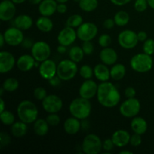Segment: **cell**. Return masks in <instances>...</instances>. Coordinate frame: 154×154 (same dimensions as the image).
Wrapping results in <instances>:
<instances>
[{
    "instance_id": "cell-1",
    "label": "cell",
    "mask_w": 154,
    "mask_h": 154,
    "mask_svg": "<svg viewBox=\"0 0 154 154\" xmlns=\"http://www.w3.org/2000/svg\"><path fill=\"white\" fill-rule=\"evenodd\" d=\"M97 100L102 106L112 108L117 106L120 101V93L117 87L111 82H102L98 87Z\"/></svg>"
},
{
    "instance_id": "cell-2",
    "label": "cell",
    "mask_w": 154,
    "mask_h": 154,
    "mask_svg": "<svg viewBox=\"0 0 154 154\" xmlns=\"http://www.w3.org/2000/svg\"><path fill=\"white\" fill-rule=\"evenodd\" d=\"M69 112L72 117L83 120L87 119L91 114L92 105L89 99L80 96L72 101L69 107Z\"/></svg>"
},
{
    "instance_id": "cell-3",
    "label": "cell",
    "mask_w": 154,
    "mask_h": 154,
    "mask_svg": "<svg viewBox=\"0 0 154 154\" xmlns=\"http://www.w3.org/2000/svg\"><path fill=\"white\" fill-rule=\"evenodd\" d=\"M17 114L20 120L30 124L34 123L38 119V110L36 105L29 100H23L20 102L17 108Z\"/></svg>"
},
{
    "instance_id": "cell-4",
    "label": "cell",
    "mask_w": 154,
    "mask_h": 154,
    "mask_svg": "<svg viewBox=\"0 0 154 154\" xmlns=\"http://www.w3.org/2000/svg\"><path fill=\"white\" fill-rule=\"evenodd\" d=\"M153 66V60L151 56L141 53L135 54L131 58L130 66L132 70L138 73H146L150 72Z\"/></svg>"
},
{
    "instance_id": "cell-5",
    "label": "cell",
    "mask_w": 154,
    "mask_h": 154,
    "mask_svg": "<svg viewBox=\"0 0 154 154\" xmlns=\"http://www.w3.org/2000/svg\"><path fill=\"white\" fill-rule=\"evenodd\" d=\"M78 72L77 63L70 59L63 60L57 65V75L62 81H70L76 76Z\"/></svg>"
},
{
    "instance_id": "cell-6",
    "label": "cell",
    "mask_w": 154,
    "mask_h": 154,
    "mask_svg": "<svg viewBox=\"0 0 154 154\" xmlns=\"http://www.w3.org/2000/svg\"><path fill=\"white\" fill-rule=\"evenodd\" d=\"M81 150L86 154H99L102 150V141L96 134H89L83 140Z\"/></svg>"
},
{
    "instance_id": "cell-7",
    "label": "cell",
    "mask_w": 154,
    "mask_h": 154,
    "mask_svg": "<svg viewBox=\"0 0 154 154\" xmlns=\"http://www.w3.org/2000/svg\"><path fill=\"white\" fill-rule=\"evenodd\" d=\"M120 113L126 118H133L136 117L141 110V103L136 98H131L125 100L120 105Z\"/></svg>"
},
{
    "instance_id": "cell-8",
    "label": "cell",
    "mask_w": 154,
    "mask_h": 154,
    "mask_svg": "<svg viewBox=\"0 0 154 154\" xmlns=\"http://www.w3.org/2000/svg\"><path fill=\"white\" fill-rule=\"evenodd\" d=\"M117 42L121 48L126 50L135 48L138 45V34L131 29H126L120 32L117 36Z\"/></svg>"
},
{
    "instance_id": "cell-9",
    "label": "cell",
    "mask_w": 154,
    "mask_h": 154,
    "mask_svg": "<svg viewBox=\"0 0 154 154\" xmlns=\"http://www.w3.org/2000/svg\"><path fill=\"white\" fill-rule=\"evenodd\" d=\"M31 54L36 61L40 63L49 59L51 54V49L49 44L43 41L35 42L31 48Z\"/></svg>"
},
{
    "instance_id": "cell-10",
    "label": "cell",
    "mask_w": 154,
    "mask_h": 154,
    "mask_svg": "<svg viewBox=\"0 0 154 154\" xmlns=\"http://www.w3.org/2000/svg\"><path fill=\"white\" fill-rule=\"evenodd\" d=\"M98 34V27L91 22L83 23L77 29L78 38L82 42L92 41Z\"/></svg>"
},
{
    "instance_id": "cell-11",
    "label": "cell",
    "mask_w": 154,
    "mask_h": 154,
    "mask_svg": "<svg viewBox=\"0 0 154 154\" xmlns=\"http://www.w3.org/2000/svg\"><path fill=\"white\" fill-rule=\"evenodd\" d=\"M63 107V100L56 95H48L44 100H42V108L48 114L58 113Z\"/></svg>"
},
{
    "instance_id": "cell-12",
    "label": "cell",
    "mask_w": 154,
    "mask_h": 154,
    "mask_svg": "<svg viewBox=\"0 0 154 154\" xmlns=\"http://www.w3.org/2000/svg\"><path fill=\"white\" fill-rule=\"evenodd\" d=\"M3 35L5 39V43L12 47L21 45L23 39L25 38L23 30L20 29L14 26L7 29L4 32Z\"/></svg>"
},
{
    "instance_id": "cell-13",
    "label": "cell",
    "mask_w": 154,
    "mask_h": 154,
    "mask_svg": "<svg viewBox=\"0 0 154 154\" xmlns=\"http://www.w3.org/2000/svg\"><path fill=\"white\" fill-rule=\"evenodd\" d=\"M77 38V31H75V29L72 27L67 26L59 32L57 35V42L60 45L67 47L72 45L76 41Z\"/></svg>"
},
{
    "instance_id": "cell-14",
    "label": "cell",
    "mask_w": 154,
    "mask_h": 154,
    "mask_svg": "<svg viewBox=\"0 0 154 154\" xmlns=\"http://www.w3.org/2000/svg\"><path fill=\"white\" fill-rule=\"evenodd\" d=\"M57 66L52 60H45L40 63L38 67V72L40 76L45 80H50L57 75Z\"/></svg>"
},
{
    "instance_id": "cell-15",
    "label": "cell",
    "mask_w": 154,
    "mask_h": 154,
    "mask_svg": "<svg viewBox=\"0 0 154 154\" xmlns=\"http://www.w3.org/2000/svg\"><path fill=\"white\" fill-rule=\"evenodd\" d=\"M98 87H99V85L93 80H86L84 82L82 83L79 88L80 96L90 100L96 96Z\"/></svg>"
},
{
    "instance_id": "cell-16",
    "label": "cell",
    "mask_w": 154,
    "mask_h": 154,
    "mask_svg": "<svg viewBox=\"0 0 154 154\" xmlns=\"http://www.w3.org/2000/svg\"><path fill=\"white\" fill-rule=\"evenodd\" d=\"M11 0H2L0 3V20L10 21L14 17L16 6Z\"/></svg>"
},
{
    "instance_id": "cell-17",
    "label": "cell",
    "mask_w": 154,
    "mask_h": 154,
    "mask_svg": "<svg viewBox=\"0 0 154 154\" xmlns=\"http://www.w3.org/2000/svg\"><path fill=\"white\" fill-rule=\"evenodd\" d=\"M15 57L8 51L0 52V73L5 74L11 72L16 65Z\"/></svg>"
},
{
    "instance_id": "cell-18",
    "label": "cell",
    "mask_w": 154,
    "mask_h": 154,
    "mask_svg": "<svg viewBox=\"0 0 154 154\" xmlns=\"http://www.w3.org/2000/svg\"><path fill=\"white\" fill-rule=\"evenodd\" d=\"M99 59L102 63L107 66H113L115 64L118 59L117 53L114 48H102L99 53Z\"/></svg>"
},
{
    "instance_id": "cell-19",
    "label": "cell",
    "mask_w": 154,
    "mask_h": 154,
    "mask_svg": "<svg viewBox=\"0 0 154 154\" xmlns=\"http://www.w3.org/2000/svg\"><path fill=\"white\" fill-rule=\"evenodd\" d=\"M36 60H35L32 55L29 54H23L20 56L17 60L16 66L20 72H27L32 70L33 67H35Z\"/></svg>"
},
{
    "instance_id": "cell-20",
    "label": "cell",
    "mask_w": 154,
    "mask_h": 154,
    "mask_svg": "<svg viewBox=\"0 0 154 154\" xmlns=\"http://www.w3.org/2000/svg\"><path fill=\"white\" fill-rule=\"evenodd\" d=\"M131 135L125 129H118L113 133L111 136L115 147H123L129 144Z\"/></svg>"
},
{
    "instance_id": "cell-21",
    "label": "cell",
    "mask_w": 154,
    "mask_h": 154,
    "mask_svg": "<svg viewBox=\"0 0 154 154\" xmlns=\"http://www.w3.org/2000/svg\"><path fill=\"white\" fill-rule=\"evenodd\" d=\"M57 2L56 0H42L38 5V11L42 16L51 17L57 11Z\"/></svg>"
},
{
    "instance_id": "cell-22",
    "label": "cell",
    "mask_w": 154,
    "mask_h": 154,
    "mask_svg": "<svg viewBox=\"0 0 154 154\" xmlns=\"http://www.w3.org/2000/svg\"><path fill=\"white\" fill-rule=\"evenodd\" d=\"M81 123L79 119L75 117H71L66 119L63 124L64 131L69 135H75L80 131Z\"/></svg>"
},
{
    "instance_id": "cell-23",
    "label": "cell",
    "mask_w": 154,
    "mask_h": 154,
    "mask_svg": "<svg viewBox=\"0 0 154 154\" xmlns=\"http://www.w3.org/2000/svg\"><path fill=\"white\" fill-rule=\"evenodd\" d=\"M130 127L134 132V133L142 135L144 133H146L148 126H147V123L145 119L141 117L136 116V117L132 118V121H131Z\"/></svg>"
},
{
    "instance_id": "cell-24",
    "label": "cell",
    "mask_w": 154,
    "mask_h": 154,
    "mask_svg": "<svg viewBox=\"0 0 154 154\" xmlns=\"http://www.w3.org/2000/svg\"><path fill=\"white\" fill-rule=\"evenodd\" d=\"M32 18L28 14H20L14 20V26L23 31L28 30L32 26Z\"/></svg>"
},
{
    "instance_id": "cell-25",
    "label": "cell",
    "mask_w": 154,
    "mask_h": 154,
    "mask_svg": "<svg viewBox=\"0 0 154 154\" xmlns=\"http://www.w3.org/2000/svg\"><path fill=\"white\" fill-rule=\"evenodd\" d=\"M93 71H94V76L98 81L101 82L108 81L111 78L110 69L108 68V66L104 63H99L96 65L93 69Z\"/></svg>"
},
{
    "instance_id": "cell-26",
    "label": "cell",
    "mask_w": 154,
    "mask_h": 154,
    "mask_svg": "<svg viewBox=\"0 0 154 154\" xmlns=\"http://www.w3.org/2000/svg\"><path fill=\"white\" fill-rule=\"evenodd\" d=\"M27 131H28L27 123H24V122L21 121V120L17 122H14L11 125V135L14 137H15V138H23L27 133Z\"/></svg>"
},
{
    "instance_id": "cell-27",
    "label": "cell",
    "mask_w": 154,
    "mask_h": 154,
    "mask_svg": "<svg viewBox=\"0 0 154 154\" xmlns=\"http://www.w3.org/2000/svg\"><path fill=\"white\" fill-rule=\"evenodd\" d=\"M36 26L42 32H49L54 28V23L50 17L42 16L36 20Z\"/></svg>"
},
{
    "instance_id": "cell-28",
    "label": "cell",
    "mask_w": 154,
    "mask_h": 154,
    "mask_svg": "<svg viewBox=\"0 0 154 154\" xmlns=\"http://www.w3.org/2000/svg\"><path fill=\"white\" fill-rule=\"evenodd\" d=\"M49 126L45 119H37L33 124V130L38 136H45L48 133Z\"/></svg>"
},
{
    "instance_id": "cell-29",
    "label": "cell",
    "mask_w": 154,
    "mask_h": 154,
    "mask_svg": "<svg viewBox=\"0 0 154 154\" xmlns=\"http://www.w3.org/2000/svg\"><path fill=\"white\" fill-rule=\"evenodd\" d=\"M111 78L114 81H120L125 77L126 74V66L121 63H115L110 69Z\"/></svg>"
},
{
    "instance_id": "cell-30",
    "label": "cell",
    "mask_w": 154,
    "mask_h": 154,
    "mask_svg": "<svg viewBox=\"0 0 154 154\" xmlns=\"http://www.w3.org/2000/svg\"><path fill=\"white\" fill-rule=\"evenodd\" d=\"M84 52L82 48L79 46H73L70 48L69 52V57L70 60L75 63H80L83 60L84 56Z\"/></svg>"
},
{
    "instance_id": "cell-31",
    "label": "cell",
    "mask_w": 154,
    "mask_h": 154,
    "mask_svg": "<svg viewBox=\"0 0 154 154\" xmlns=\"http://www.w3.org/2000/svg\"><path fill=\"white\" fill-rule=\"evenodd\" d=\"M114 20L117 26H125L129 23L130 17H129V14L126 11H120L117 12L116 14L114 15Z\"/></svg>"
},
{
    "instance_id": "cell-32",
    "label": "cell",
    "mask_w": 154,
    "mask_h": 154,
    "mask_svg": "<svg viewBox=\"0 0 154 154\" xmlns=\"http://www.w3.org/2000/svg\"><path fill=\"white\" fill-rule=\"evenodd\" d=\"M80 8L85 12H92L99 5L98 0H80L78 2Z\"/></svg>"
},
{
    "instance_id": "cell-33",
    "label": "cell",
    "mask_w": 154,
    "mask_h": 154,
    "mask_svg": "<svg viewBox=\"0 0 154 154\" xmlns=\"http://www.w3.org/2000/svg\"><path fill=\"white\" fill-rule=\"evenodd\" d=\"M2 87L7 92H14L19 87V81L14 78H8L5 80L2 84Z\"/></svg>"
},
{
    "instance_id": "cell-34",
    "label": "cell",
    "mask_w": 154,
    "mask_h": 154,
    "mask_svg": "<svg viewBox=\"0 0 154 154\" xmlns=\"http://www.w3.org/2000/svg\"><path fill=\"white\" fill-rule=\"evenodd\" d=\"M0 120L2 123L5 126H11L15 122V117L12 112L8 110L0 113Z\"/></svg>"
},
{
    "instance_id": "cell-35",
    "label": "cell",
    "mask_w": 154,
    "mask_h": 154,
    "mask_svg": "<svg viewBox=\"0 0 154 154\" xmlns=\"http://www.w3.org/2000/svg\"><path fill=\"white\" fill-rule=\"evenodd\" d=\"M84 23L83 17L80 14H73L68 18L66 26L72 28H78Z\"/></svg>"
},
{
    "instance_id": "cell-36",
    "label": "cell",
    "mask_w": 154,
    "mask_h": 154,
    "mask_svg": "<svg viewBox=\"0 0 154 154\" xmlns=\"http://www.w3.org/2000/svg\"><path fill=\"white\" fill-rule=\"evenodd\" d=\"M79 74L81 78L84 79H91L94 75V71H93V69H92L91 66L88 65H84L80 68Z\"/></svg>"
},
{
    "instance_id": "cell-37",
    "label": "cell",
    "mask_w": 154,
    "mask_h": 154,
    "mask_svg": "<svg viewBox=\"0 0 154 154\" xmlns=\"http://www.w3.org/2000/svg\"><path fill=\"white\" fill-rule=\"evenodd\" d=\"M143 51L150 56L154 54V40L153 38H147L145 42H144Z\"/></svg>"
},
{
    "instance_id": "cell-38",
    "label": "cell",
    "mask_w": 154,
    "mask_h": 154,
    "mask_svg": "<svg viewBox=\"0 0 154 154\" xmlns=\"http://www.w3.org/2000/svg\"><path fill=\"white\" fill-rule=\"evenodd\" d=\"M45 120L48 123V124L51 126H57L60 123V117L57 114V113H52L48 114Z\"/></svg>"
},
{
    "instance_id": "cell-39",
    "label": "cell",
    "mask_w": 154,
    "mask_h": 154,
    "mask_svg": "<svg viewBox=\"0 0 154 154\" xmlns=\"http://www.w3.org/2000/svg\"><path fill=\"white\" fill-rule=\"evenodd\" d=\"M33 96H34L35 99H37V100L42 101L46 98V96H48V93H47V90L44 87H36L34 90Z\"/></svg>"
},
{
    "instance_id": "cell-40",
    "label": "cell",
    "mask_w": 154,
    "mask_h": 154,
    "mask_svg": "<svg viewBox=\"0 0 154 154\" xmlns=\"http://www.w3.org/2000/svg\"><path fill=\"white\" fill-rule=\"evenodd\" d=\"M111 42H112V39H111V37L108 34L101 35L99 37V39H98L99 46L102 47V48L109 47V45L111 44Z\"/></svg>"
},
{
    "instance_id": "cell-41",
    "label": "cell",
    "mask_w": 154,
    "mask_h": 154,
    "mask_svg": "<svg viewBox=\"0 0 154 154\" xmlns=\"http://www.w3.org/2000/svg\"><path fill=\"white\" fill-rule=\"evenodd\" d=\"M147 6H149L147 0H135L134 4V8L138 12H144L147 10Z\"/></svg>"
},
{
    "instance_id": "cell-42",
    "label": "cell",
    "mask_w": 154,
    "mask_h": 154,
    "mask_svg": "<svg viewBox=\"0 0 154 154\" xmlns=\"http://www.w3.org/2000/svg\"><path fill=\"white\" fill-rule=\"evenodd\" d=\"M11 141V138L8 133L4 132H2L0 133V147L1 148H4L5 147H7Z\"/></svg>"
},
{
    "instance_id": "cell-43",
    "label": "cell",
    "mask_w": 154,
    "mask_h": 154,
    "mask_svg": "<svg viewBox=\"0 0 154 154\" xmlns=\"http://www.w3.org/2000/svg\"><path fill=\"white\" fill-rule=\"evenodd\" d=\"M82 48L83 51H84V54L86 55H90L93 53L94 51V45L92 43L91 41H87V42H83L82 44Z\"/></svg>"
},
{
    "instance_id": "cell-44",
    "label": "cell",
    "mask_w": 154,
    "mask_h": 154,
    "mask_svg": "<svg viewBox=\"0 0 154 154\" xmlns=\"http://www.w3.org/2000/svg\"><path fill=\"white\" fill-rule=\"evenodd\" d=\"M141 142H142V138H141V135L137 133H134L133 135H131L129 144H130L132 147H138V146L141 145Z\"/></svg>"
},
{
    "instance_id": "cell-45",
    "label": "cell",
    "mask_w": 154,
    "mask_h": 154,
    "mask_svg": "<svg viewBox=\"0 0 154 154\" xmlns=\"http://www.w3.org/2000/svg\"><path fill=\"white\" fill-rule=\"evenodd\" d=\"M114 147H115V145H114L111 138H107L102 143V150L105 152H108V153L111 152Z\"/></svg>"
},
{
    "instance_id": "cell-46",
    "label": "cell",
    "mask_w": 154,
    "mask_h": 154,
    "mask_svg": "<svg viewBox=\"0 0 154 154\" xmlns=\"http://www.w3.org/2000/svg\"><path fill=\"white\" fill-rule=\"evenodd\" d=\"M124 95L127 99H131V98H135L136 96V90L134 87H128L125 89Z\"/></svg>"
},
{
    "instance_id": "cell-47",
    "label": "cell",
    "mask_w": 154,
    "mask_h": 154,
    "mask_svg": "<svg viewBox=\"0 0 154 154\" xmlns=\"http://www.w3.org/2000/svg\"><path fill=\"white\" fill-rule=\"evenodd\" d=\"M114 25H115L114 20L111 19V18H108L103 22V26L107 29H111L114 28Z\"/></svg>"
},
{
    "instance_id": "cell-48",
    "label": "cell",
    "mask_w": 154,
    "mask_h": 154,
    "mask_svg": "<svg viewBox=\"0 0 154 154\" xmlns=\"http://www.w3.org/2000/svg\"><path fill=\"white\" fill-rule=\"evenodd\" d=\"M33 45H34V43H33L32 40L29 38H25L22 43H21L23 48H26V49H30V48H32Z\"/></svg>"
},
{
    "instance_id": "cell-49",
    "label": "cell",
    "mask_w": 154,
    "mask_h": 154,
    "mask_svg": "<svg viewBox=\"0 0 154 154\" xmlns=\"http://www.w3.org/2000/svg\"><path fill=\"white\" fill-rule=\"evenodd\" d=\"M61 81L62 80L60 79V78L57 76V75H56V76L53 77L52 78H51L50 80H48V81H49V84H51L52 87H58V86L60 85V84H61Z\"/></svg>"
},
{
    "instance_id": "cell-50",
    "label": "cell",
    "mask_w": 154,
    "mask_h": 154,
    "mask_svg": "<svg viewBox=\"0 0 154 154\" xmlns=\"http://www.w3.org/2000/svg\"><path fill=\"white\" fill-rule=\"evenodd\" d=\"M68 7L66 3H58L57 7V12L59 14H65L67 11Z\"/></svg>"
},
{
    "instance_id": "cell-51",
    "label": "cell",
    "mask_w": 154,
    "mask_h": 154,
    "mask_svg": "<svg viewBox=\"0 0 154 154\" xmlns=\"http://www.w3.org/2000/svg\"><path fill=\"white\" fill-rule=\"evenodd\" d=\"M112 4L117 6H123L130 2L131 0H110Z\"/></svg>"
},
{
    "instance_id": "cell-52",
    "label": "cell",
    "mask_w": 154,
    "mask_h": 154,
    "mask_svg": "<svg viewBox=\"0 0 154 154\" xmlns=\"http://www.w3.org/2000/svg\"><path fill=\"white\" fill-rule=\"evenodd\" d=\"M137 34H138V40H139V42H144L147 39V34L146 32L140 31V32H138Z\"/></svg>"
},
{
    "instance_id": "cell-53",
    "label": "cell",
    "mask_w": 154,
    "mask_h": 154,
    "mask_svg": "<svg viewBox=\"0 0 154 154\" xmlns=\"http://www.w3.org/2000/svg\"><path fill=\"white\" fill-rule=\"evenodd\" d=\"M57 51L59 54H63L66 52L67 51V48H66V46H64V45H60L57 48Z\"/></svg>"
},
{
    "instance_id": "cell-54",
    "label": "cell",
    "mask_w": 154,
    "mask_h": 154,
    "mask_svg": "<svg viewBox=\"0 0 154 154\" xmlns=\"http://www.w3.org/2000/svg\"><path fill=\"white\" fill-rule=\"evenodd\" d=\"M5 110V104L4 100L2 98H0V113L2 112Z\"/></svg>"
},
{
    "instance_id": "cell-55",
    "label": "cell",
    "mask_w": 154,
    "mask_h": 154,
    "mask_svg": "<svg viewBox=\"0 0 154 154\" xmlns=\"http://www.w3.org/2000/svg\"><path fill=\"white\" fill-rule=\"evenodd\" d=\"M5 43V39L4 35H3V33H1L0 34V47L2 48L4 46Z\"/></svg>"
},
{
    "instance_id": "cell-56",
    "label": "cell",
    "mask_w": 154,
    "mask_h": 154,
    "mask_svg": "<svg viewBox=\"0 0 154 154\" xmlns=\"http://www.w3.org/2000/svg\"><path fill=\"white\" fill-rule=\"evenodd\" d=\"M28 1L32 5H39L42 2V0H28Z\"/></svg>"
},
{
    "instance_id": "cell-57",
    "label": "cell",
    "mask_w": 154,
    "mask_h": 154,
    "mask_svg": "<svg viewBox=\"0 0 154 154\" xmlns=\"http://www.w3.org/2000/svg\"><path fill=\"white\" fill-rule=\"evenodd\" d=\"M147 3H148V5L154 10V0H147Z\"/></svg>"
},
{
    "instance_id": "cell-58",
    "label": "cell",
    "mask_w": 154,
    "mask_h": 154,
    "mask_svg": "<svg viewBox=\"0 0 154 154\" xmlns=\"http://www.w3.org/2000/svg\"><path fill=\"white\" fill-rule=\"evenodd\" d=\"M14 4L16 5H19V4H22L24 2H26V0H11Z\"/></svg>"
},
{
    "instance_id": "cell-59",
    "label": "cell",
    "mask_w": 154,
    "mask_h": 154,
    "mask_svg": "<svg viewBox=\"0 0 154 154\" xmlns=\"http://www.w3.org/2000/svg\"><path fill=\"white\" fill-rule=\"evenodd\" d=\"M120 154H132V152L129 151V150H122L120 152Z\"/></svg>"
},
{
    "instance_id": "cell-60",
    "label": "cell",
    "mask_w": 154,
    "mask_h": 154,
    "mask_svg": "<svg viewBox=\"0 0 154 154\" xmlns=\"http://www.w3.org/2000/svg\"><path fill=\"white\" fill-rule=\"evenodd\" d=\"M58 3H66L69 0H56Z\"/></svg>"
},
{
    "instance_id": "cell-61",
    "label": "cell",
    "mask_w": 154,
    "mask_h": 154,
    "mask_svg": "<svg viewBox=\"0 0 154 154\" xmlns=\"http://www.w3.org/2000/svg\"><path fill=\"white\" fill-rule=\"evenodd\" d=\"M74 1H75V2H80V0H74Z\"/></svg>"
}]
</instances>
